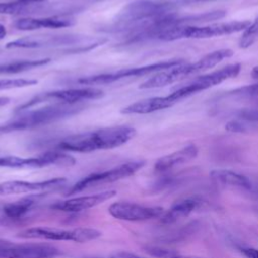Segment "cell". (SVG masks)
Returning a JSON list of instances; mask_svg holds the SVG:
<instances>
[{"instance_id": "obj_1", "label": "cell", "mask_w": 258, "mask_h": 258, "mask_svg": "<svg viewBox=\"0 0 258 258\" xmlns=\"http://www.w3.org/2000/svg\"><path fill=\"white\" fill-rule=\"evenodd\" d=\"M135 134L136 130L131 126L119 125L106 127L90 132L70 135L59 141L57 148L63 151L82 153L113 149L127 143Z\"/></svg>"}, {"instance_id": "obj_2", "label": "cell", "mask_w": 258, "mask_h": 258, "mask_svg": "<svg viewBox=\"0 0 258 258\" xmlns=\"http://www.w3.org/2000/svg\"><path fill=\"white\" fill-rule=\"evenodd\" d=\"M251 24L250 20L218 22L208 25H173L160 30L155 39L173 41L181 38H210L244 31Z\"/></svg>"}, {"instance_id": "obj_3", "label": "cell", "mask_w": 258, "mask_h": 258, "mask_svg": "<svg viewBox=\"0 0 258 258\" xmlns=\"http://www.w3.org/2000/svg\"><path fill=\"white\" fill-rule=\"evenodd\" d=\"M175 5L166 1L139 0L128 4L118 16L114 28L117 31H133L156 17L174 12Z\"/></svg>"}, {"instance_id": "obj_4", "label": "cell", "mask_w": 258, "mask_h": 258, "mask_svg": "<svg viewBox=\"0 0 258 258\" xmlns=\"http://www.w3.org/2000/svg\"><path fill=\"white\" fill-rule=\"evenodd\" d=\"M82 107L74 105H49L31 111H24L13 120L0 125V135L45 125L77 114Z\"/></svg>"}, {"instance_id": "obj_5", "label": "cell", "mask_w": 258, "mask_h": 258, "mask_svg": "<svg viewBox=\"0 0 258 258\" xmlns=\"http://www.w3.org/2000/svg\"><path fill=\"white\" fill-rule=\"evenodd\" d=\"M104 96V92L93 87L64 89L57 91H50L35 95L24 104L15 109V113H22L28 109L45 103H52L55 105H75L79 102L97 100Z\"/></svg>"}, {"instance_id": "obj_6", "label": "cell", "mask_w": 258, "mask_h": 258, "mask_svg": "<svg viewBox=\"0 0 258 258\" xmlns=\"http://www.w3.org/2000/svg\"><path fill=\"white\" fill-rule=\"evenodd\" d=\"M102 236V233L93 228L60 229L51 227H32L18 233L23 239H36L44 241H72L76 243H88L95 241Z\"/></svg>"}, {"instance_id": "obj_7", "label": "cell", "mask_w": 258, "mask_h": 258, "mask_svg": "<svg viewBox=\"0 0 258 258\" xmlns=\"http://www.w3.org/2000/svg\"><path fill=\"white\" fill-rule=\"evenodd\" d=\"M145 165L144 160H131L119 165H116L110 169L94 172L83 177L68 190L69 195H74L86 190L88 188L96 187L99 185L112 183L124 178H127L137 171H139Z\"/></svg>"}, {"instance_id": "obj_8", "label": "cell", "mask_w": 258, "mask_h": 258, "mask_svg": "<svg viewBox=\"0 0 258 258\" xmlns=\"http://www.w3.org/2000/svg\"><path fill=\"white\" fill-rule=\"evenodd\" d=\"M185 62L183 59H170L165 61H159L151 64H146L142 67H135L129 69H122L117 72L106 73V74H99L94 76L82 77L76 80V83L88 87H93L96 85H108L114 82L127 79V78H135V77H142L152 73H158L164 70L171 69L178 64Z\"/></svg>"}, {"instance_id": "obj_9", "label": "cell", "mask_w": 258, "mask_h": 258, "mask_svg": "<svg viewBox=\"0 0 258 258\" xmlns=\"http://www.w3.org/2000/svg\"><path fill=\"white\" fill-rule=\"evenodd\" d=\"M240 71H241V63L237 62V63L228 64L220 70L214 71L210 74H207L195 79L188 84L173 91L170 95H168V97L174 102H177L192 94H196L201 91L210 89L214 86H217L226 80L235 78L239 75Z\"/></svg>"}, {"instance_id": "obj_10", "label": "cell", "mask_w": 258, "mask_h": 258, "mask_svg": "<svg viewBox=\"0 0 258 258\" xmlns=\"http://www.w3.org/2000/svg\"><path fill=\"white\" fill-rule=\"evenodd\" d=\"M76 163V159L60 151H47L33 157L2 156L0 157V167L5 168H42L50 165L71 166Z\"/></svg>"}, {"instance_id": "obj_11", "label": "cell", "mask_w": 258, "mask_h": 258, "mask_svg": "<svg viewBox=\"0 0 258 258\" xmlns=\"http://www.w3.org/2000/svg\"><path fill=\"white\" fill-rule=\"evenodd\" d=\"M109 214L118 220L128 222H143L156 218H160L164 210L162 207L145 206L133 202H116L109 209Z\"/></svg>"}, {"instance_id": "obj_12", "label": "cell", "mask_w": 258, "mask_h": 258, "mask_svg": "<svg viewBox=\"0 0 258 258\" xmlns=\"http://www.w3.org/2000/svg\"><path fill=\"white\" fill-rule=\"evenodd\" d=\"M60 254L57 247L47 243L0 244V258H55Z\"/></svg>"}, {"instance_id": "obj_13", "label": "cell", "mask_w": 258, "mask_h": 258, "mask_svg": "<svg viewBox=\"0 0 258 258\" xmlns=\"http://www.w3.org/2000/svg\"><path fill=\"white\" fill-rule=\"evenodd\" d=\"M116 196V190H104L94 195L81 196L76 198L58 201L51 205V209L66 212V213H79L92 208H95L106 201L111 200Z\"/></svg>"}, {"instance_id": "obj_14", "label": "cell", "mask_w": 258, "mask_h": 258, "mask_svg": "<svg viewBox=\"0 0 258 258\" xmlns=\"http://www.w3.org/2000/svg\"><path fill=\"white\" fill-rule=\"evenodd\" d=\"M67 179L63 177H55L41 181H26V180H9L0 183V198L11 195L39 192L46 189L56 188L63 183Z\"/></svg>"}, {"instance_id": "obj_15", "label": "cell", "mask_w": 258, "mask_h": 258, "mask_svg": "<svg viewBox=\"0 0 258 258\" xmlns=\"http://www.w3.org/2000/svg\"><path fill=\"white\" fill-rule=\"evenodd\" d=\"M74 18L63 16L49 17H23L14 22V27L19 30H35L40 28H63L72 26Z\"/></svg>"}, {"instance_id": "obj_16", "label": "cell", "mask_w": 258, "mask_h": 258, "mask_svg": "<svg viewBox=\"0 0 258 258\" xmlns=\"http://www.w3.org/2000/svg\"><path fill=\"white\" fill-rule=\"evenodd\" d=\"M199 149L194 143H189L182 148L160 157L154 164V169L158 172L169 170L177 165L186 163L197 157Z\"/></svg>"}, {"instance_id": "obj_17", "label": "cell", "mask_w": 258, "mask_h": 258, "mask_svg": "<svg viewBox=\"0 0 258 258\" xmlns=\"http://www.w3.org/2000/svg\"><path fill=\"white\" fill-rule=\"evenodd\" d=\"M71 36H25L5 44L6 48H39L53 45H67L73 43Z\"/></svg>"}, {"instance_id": "obj_18", "label": "cell", "mask_w": 258, "mask_h": 258, "mask_svg": "<svg viewBox=\"0 0 258 258\" xmlns=\"http://www.w3.org/2000/svg\"><path fill=\"white\" fill-rule=\"evenodd\" d=\"M176 102L171 100L168 96L165 97H152L144 100L137 101L128 105L127 107L121 110L122 114L131 115V114H149L163 109H167L174 105Z\"/></svg>"}, {"instance_id": "obj_19", "label": "cell", "mask_w": 258, "mask_h": 258, "mask_svg": "<svg viewBox=\"0 0 258 258\" xmlns=\"http://www.w3.org/2000/svg\"><path fill=\"white\" fill-rule=\"evenodd\" d=\"M186 62L178 64L168 70L158 72L156 75L152 76L145 82H143L139 89H155L162 88L172 83H175L181 79L186 78Z\"/></svg>"}, {"instance_id": "obj_20", "label": "cell", "mask_w": 258, "mask_h": 258, "mask_svg": "<svg viewBox=\"0 0 258 258\" xmlns=\"http://www.w3.org/2000/svg\"><path fill=\"white\" fill-rule=\"evenodd\" d=\"M234 52L232 49L229 48H222L218 50H214L206 55H204L202 58L197 60L194 63H187L186 64V74L187 77L190 75H196L201 72H205L209 69H212L216 67L218 63H220L222 60L226 58H230L233 56Z\"/></svg>"}, {"instance_id": "obj_21", "label": "cell", "mask_w": 258, "mask_h": 258, "mask_svg": "<svg viewBox=\"0 0 258 258\" xmlns=\"http://www.w3.org/2000/svg\"><path fill=\"white\" fill-rule=\"evenodd\" d=\"M200 205V202L196 199H184L182 201L176 202L171 206L170 209L164 211L163 215L160 217L162 224H172L180 219L189 216Z\"/></svg>"}, {"instance_id": "obj_22", "label": "cell", "mask_w": 258, "mask_h": 258, "mask_svg": "<svg viewBox=\"0 0 258 258\" xmlns=\"http://www.w3.org/2000/svg\"><path fill=\"white\" fill-rule=\"evenodd\" d=\"M47 0H10L0 2V14L18 15L25 13H33L44 7Z\"/></svg>"}, {"instance_id": "obj_23", "label": "cell", "mask_w": 258, "mask_h": 258, "mask_svg": "<svg viewBox=\"0 0 258 258\" xmlns=\"http://www.w3.org/2000/svg\"><path fill=\"white\" fill-rule=\"evenodd\" d=\"M210 176L214 181L223 185L235 186L243 189H250L252 187V183L247 176L233 170L214 169L210 172Z\"/></svg>"}, {"instance_id": "obj_24", "label": "cell", "mask_w": 258, "mask_h": 258, "mask_svg": "<svg viewBox=\"0 0 258 258\" xmlns=\"http://www.w3.org/2000/svg\"><path fill=\"white\" fill-rule=\"evenodd\" d=\"M41 195L37 194L35 196H30L23 198L21 200L15 201L13 203L6 204L3 207V214L11 220H18L23 218L31 209L37 204Z\"/></svg>"}, {"instance_id": "obj_25", "label": "cell", "mask_w": 258, "mask_h": 258, "mask_svg": "<svg viewBox=\"0 0 258 258\" xmlns=\"http://www.w3.org/2000/svg\"><path fill=\"white\" fill-rule=\"evenodd\" d=\"M50 61V58L39 59H21L9 62L0 63V75H10L26 72L39 67H42Z\"/></svg>"}, {"instance_id": "obj_26", "label": "cell", "mask_w": 258, "mask_h": 258, "mask_svg": "<svg viewBox=\"0 0 258 258\" xmlns=\"http://www.w3.org/2000/svg\"><path fill=\"white\" fill-rule=\"evenodd\" d=\"M258 38V17L251 22L249 27L244 30L243 35L239 41V45L242 48H248L251 46Z\"/></svg>"}, {"instance_id": "obj_27", "label": "cell", "mask_w": 258, "mask_h": 258, "mask_svg": "<svg viewBox=\"0 0 258 258\" xmlns=\"http://www.w3.org/2000/svg\"><path fill=\"white\" fill-rule=\"evenodd\" d=\"M35 84H37V81L33 79H0V91L29 87Z\"/></svg>"}, {"instance_id": "obj_28", "label": "cell", "mask_w": 258, "mask_h": 258, "mask_svg": "<svg viewBox=\"0 0 258 258\" xmlns=\"http://www.w3.org/2000/svg\"><path fill=\"white\" fill-rule=\"evenodd\" d=\"M231 94L232 95H239V96H247V97L258 96V82L253 84V85L238 88V89L234 90Z\"/></svg>"}, {"instance_id": "obj_29", "label": "cell", "mask_w": 258, "mask_h": 258, "mask_svg": "<svg viewBox=\"0 0 258 258\" xmlns=\"http://www.w3.org/2000/svg\"><path fill=\"white\" fill-rule=\"evenodd\" d=\"M225 128H226V130H228L230 132H234V133H244V132L248 131L247 125L239 120H233V121L228 122L226 124Z\"/></svg>"}, {"instance_id": "obj_30", "label": "cell", "mask_w": 258, "mask_h": 258, "mask_svg": "<svg viewBox=\"0 0 258 258\" xmlns=\"http://www.w3.org/2000/svg\"><path fill=\"white\" fill-rule=\"evenodd\" d=\"M240 117L243 120L251 121V122H258V110L252 111H244L240 113Z\"/></svg>"}, {"instance_id": "obj_31", "label": "cell", "mask_w": 258, "mask_h": 258, "mask_svg": "<svg viewBox=\"0 0 258 258\" xmlns=\"http://www.w3.org/2000/svg\"><path fill=\"white\" fill-rule=\"evenodd\" d=\"M240 252L246 258H258V249L253 247H242L240 248Z\"/></svg>"}, {"instance_id": "obj_32", "label": "cell", "mask_w": 258, "mask_h": 258, "mask_svg": "<svg viewBox=\"0 0 258 258\" xmlns=\"http://www.w3.org/2000/svg\"><path fill=\"white\" fill-rule=\"evenodd\" d=\"M111 258H144V257H140L136 254L129 253V252H118L113 256H111Z\"/></svg>"}, {"instance_id": "obj_33", "label": "cell", "mask_w": 258, "mask_h": 258, "mask_svg": "<svg viewBox=\"0 0 258 258\" xmlns=\"http://www.w3.org/2000/svg\"><path fill=\"white\" fill-rule=\"evenodd\" d=\"M6 34H7L6 27L2 23H0V40L3 39L6 36Z\"/></svg>"}, {"instance_id": "obj_34", "label": "cell", "mask_w": 258, "mask_h": 258, "mask_svg": "<svg viewBox=\"0 0 258 258\" xmlns=\"http://www.w3.org/2000/svg\"><path fill=\"white\" fill-rule=\"evenodd\" d=\"M10 102V98L8 97H0V108L6 106Z\"/></svg>"}, {"instance_id": "obj_35", "label": "cell", "mask_w": 258, "mask_h": 258, "mask_svg": "<svg viewBox=\"0 0 258 258\" xmlns=\"http://www.w3.org/2000/svg\"><path fill=\"white\" fill-rule=\"evenodd\" d=\"M251 77H252L253 79H257V80H258V66L254 67L253 70L251 71Z\"/></svg>"}, {"instance_id": "obj_36", "label": "cell", "mask_w": 258, "mask_h": 258, "mask_svg": "<svg viewBox=\"0 0 258 258\" xmlns=\"http://www.w3.org/2000/svg\"><path fill=\"white\" fill-rule=\"evenodd\" d=\"M184 2H204V1H212V0H182Z\"/></svg>"}, {"instance_id": "obj_37", "label": "cell", "mask_w": 258, "mask_h": 258, "mask_svg": "<svg viewBox=\"0 0 258 258\" xmlns=\"http://www.w3.org/2000/svg\"><path fill=\"white\" fill-rule=\"evenodd\" d=\"M171 258H198V257H187V256H180V255H175V256H173V257H171Z\"/></svg>"}, {"instance_id": "obj_38", "label": "cell", "mask_w": 258, "mask_h": 258, "mask_svg": "<svg viewBox=\"0 0 258 258\" xmlns=\"http://www.w3.org/2000/svg\"><path fill=\"white\" fill-rule=\"evenodd\" d=\"M3 242H4L3 240H0V244H1V243H3Z\"/></svg>"}]
</instances>
